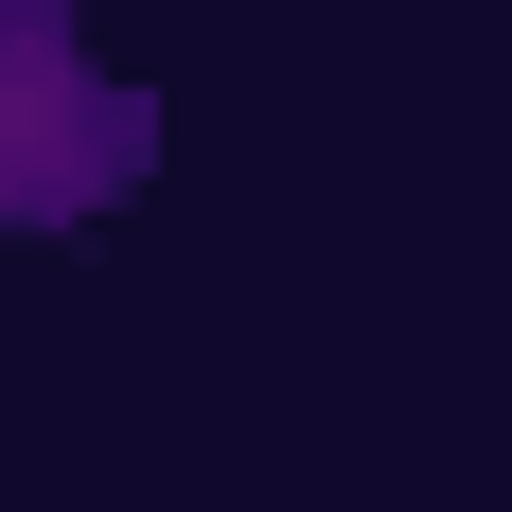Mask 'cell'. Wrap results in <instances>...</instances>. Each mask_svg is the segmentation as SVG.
Returning <instances> with one entry per match:
<instances>
[{"mask_svg":"<svg viewBox=\"0 0 512 512\" xmlns=\"http://www.w3.org/2000/svg\"><path fill=\"white\" fill-rule=\"evenodd\" d=\"M159 106L71 36V0H0V230H89L142 195Z\"/></svg>","mask_w":512,"mask_h":512,"instance_id":"6da1fadb","label":"cell"}]
</instances>
